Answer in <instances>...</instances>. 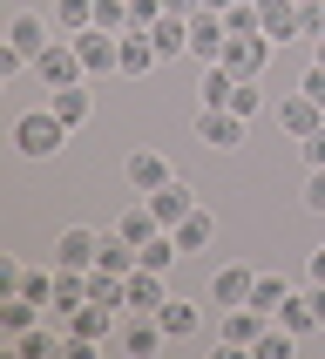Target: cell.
<instances>
[{
	"label": "cell",
	"mask_w": 325,
	"mask_h": 359,
	"mask_svg": "<svg viewBox=\"0 0 325 359\" xmlns=\"http://www.w3.org/2000/svg\"><path fill=\"white\" fill-rule=\"evenodd\" d=\"M68 136H75V129H68L55 109H27V116H14V149H20L27 163L61 156V149H68Z\"/></svg>",
	"instance_id": "obj_1"
},
{
	"label": "cell",
	"mask_w": 325,
	"mask_h": 359,
	"mask_svg": "<svg viewBox=\"0 0 325 359\" xmlns=\"http://www.w3.org/2000/svg\"><path fill=\"white\" fill-rule=\"evenodd\" d=\"M271 55H278V41H271V34H230V41H223V68H230L237 81H264Z\"/></svg>",
	"instance_id": "obj_2"
},
{
	"label": "cell",
	"mask_w": 325,
	"mask_h": 359,
	"mask_svg": "<svg viewBox=\"0 0 325 359\" xmlns=\"http://www.w3.org/2000/svg\"><path fill=\"white\" fill-rule=\"evenodd\" d=\"M34 75L48 81V88H75V81H88V68H81L75 41H68V34H55V41H48V48L34 55Z\"/></svg>",
	"instance_id": "obj_3"
},
{
	"label": "cell",
	"mask_w": 325,
	"mask_h": 359,
	"mask_svg": "<svg viewBox=\"0 0 325 359\" xmlns=\"http://www.w3.org/2000/svg\"><path fill=\"white\" fill-rule=\"evenodd\" d=\"M244 136H251V122L237 109H197V142L203 149H244Z\"/></svg>",
	"instance_id": "obj_4"
},
{
	"label": "cell",
	"mask_w": 325,
	"mask_h": 359,
	"mask_svg": "<svg viewBox=\"0 0 325 359\" xmlns=\"http://www.w3.org/2000/svg\"><path fill=\"white\" fill-rule=\"evenodd\" d=\"M264 332H271V312H258V305H230V312H223V353H251V346L264 339Z\"/></svg>",
	"instance_id": "obj_5"
},
{
	"label": "cell",
	"mask_w": 325,
	"mask_h": 359,
	"mask_svg": "<svg viewBox=\"0 0 325 359\" xmlns=\"http://www.w3.org/2000/svg\"><path fill=\"white\" fill-rule=\"evenodd\" d=\"M170 177H177V170H170V156H162V149H129V156H122V183H129L136 197L162 190Z\"/></svg>",
	"instance_id": "obj_6"
},
{
	"label": "cell",
	"mask_w": 325,
	"mask_h": 359,
	"mask_svg": "<svg viewBox=\"0 0 325 359\" xmlns=\"http://www.w3.org/2000/svg\"><path fill=\"white\" fill-rule=\"evenodd\" d=\"M223 41H230V27H223V14H210V7H197V14H190V61H197V68H210V61H223Z\"/></svg>",
	"instance_id": "obj_7"
},
{
	"label": "cell",
	"mask_w": 325,
	"mask_h": 359,
	"mask_svg": "<svg viewBox=\"0 0 325 359\" xmlns=\"http://www.w3.org/2000/svg\"><path fill=\"white\" fill-rule=\"evenodd\" d=\"M68 41H75V55H81V68H88V75H116L122 34H109V27H81V34H68Z\"/></svg>",
	"instance_id": "obj_8"
},
{
	"label": "cell",
	"mask_w": 325,
	"mask_h": 359,
	"mask_svg": "<svg viewBox=\"0 0 325 359\" xmlns=\"http://www.w3.org/2000/svg\"><path fill=\"white\" fill-rule=\"evenodd\" d=\"M95 251H102V231H88V224H68L55 238V264L61 271H95Z\"/></svg>",
	"instance_id": "obj_9"
},
{
	"label": "cell",
	"mask_w": 325,
	"mask_h": 359,
	"mask_svg": "<svg viewBox=\"0 0 325 359\" xmlns=\"http://www.w3.org/2000/svg\"><path fill=\"white\" fill-rule=\"evenodd\" d=\"M162 339H170V332H162L156 312H136L129 325H116V346H122L129 359H156V353H162Z\"/></svg>",
	"instance_id": "obj_10"
},
{
	"label": "cell",
	"mask_w": 325,
	"mask_h": 359,
	"mask_svg": "<svg viewBox=\"0 0 325 359\" xmlns=\"http://www.w3.org/2000/svg\"><path fill=\"white\" fill-rule=\"evenodd\" d=\"M271 116H278V129H284L291 142H305V136H312V129L325 122V109H319L312 95H305V88H291V95H284L278 109H271Z\"/></svg>",
	"instance_id": "obj_11"
},
{
	"label": "cell",
	"mask_w": 325,
	"mask_h": 359,
	"mask_svg": "<svg viewBox=\"0 0 325 359\" xmlns=\"http://www.w3.org/2000/svg\"><path fill=\"white\" fill-rule=\"evenodd\" d=\"M48 41H55V20H48V14H34V7H20V14L7 20V48H20L27 61H34Z\"/></svg>",
	"instance_id": "obj_12"
},
{
	"label": "cell",
	"mask_w": 325,
	"mask_h": 359,
	"mask_svg": "<svg viewBox=\"0 0 325 359\" xmlns=\"http://www.w3.org/2000/svg\"><path fill=\"white\" fill-rule=\"evenodd\" d=\"M149 210H156V224H162V231H177V224L197 210V190H190L183 177H170L162 190H149Z\"/></svg>",
	"instance_id": "obj_13"
},
{
	"label": "cell",
	"mask_w": 325,
	"mask_h": 359,
	"mask_svg": "<svg viewBox=\"0 0 325 359\" xmlns=\"http://www.w3.org/2000/svg\"><path fill=\"white\" fill-rule=\"evenodd\" d=\"M109 325H116V305H102V299H81L68 319H61V332L68 339H109Z\"/></svg>",
	"instance_id": "obj_14"
},
{
	"label": "cell",
	"mask_w": 325,
	"mask_h": 359,
	"mask_svg": "<svg viewBox=\"0 0 325 359\" xmlns=\"http://www.w3.org/2000/svg\"><path fill=\"white\" fill-rule=\"evenodd\" d=\"M251 285H258L251 264H217V271H210V299L230 312V305H251Z\"/></svg>",
	"instance_id": "obj_15"
},
{
	"label": "cell",
	"mask_w": 325,
	"mask_h": 359,
	"mask_svg": "<svg viewBox=\"0 0 325 359\" xmlns=\"http://www.w3.org/2000/svg\"><path fill=\"white\" fill-rule=\"evenodd\" d=\"M258 20H264V34L278 41V48L284 41H305L298 34V0H258Z\"/></svg>",
	"instance_id": "obj_16"
},
{
	"label": "cell",
	"mask_w": 325,
	"mask_h": 359,
	"mask_svg": "<svg viewBox=\"0 0 325 359\" xmlns=\"http://www.w3.org/2000/svg\"><path fill=\"white\" fill-rule=\"evenodd\" d=\"M156 41H149V34H122V55H116V75H129V81H142V75H149V68H156Z\"/></svg>",
	"instance_id": "obj_17"
},
{
	"label": "cell",
	"mask_w": 325,
	"mask_h": 359,
	"mask_svg": "<svg viewBox=\"0 0 325 359\" xmlns=\"http://www.w3.org/2000/svg\"><path fill=\"white\" fill-rule=\"evenodd\" d=\"M48 109H55L68 129H81V122L95 116V95H88V81H75V88H55V95H48Z\"/></svg>",
	"instance_id": "obj_18"
},
{
	"label": "cell",
	"mask_w": 325,
	"mask_h": 359,
	"mask_svg": "<svg viewBox=\"0 0 325 359\" xmlns=\"http://www.w3.org/2000/svg\"><path fill=\"white\" fill-rule=\"evenodd\" d=\"M156 319H162V332H170V339H190V332L203 325V305H197V299H162Z\"/></svg>",
	"instance_id": "obj_19"
},
{
	"label": "cell",
	"mask_w": 325,
	"mask_h": 359,
	"mask_svg": "<svg viewBox=\"0 0 325 359\" xmlns=\"http://www.w3.org/2000/svg\"><path fill=\"white\" fill-rule=\"evenodd\" d=\"M271 319H278L284 332H291V339H305V332H319V312H312V292H291V299H284L278 312H271Z\"/></svg>",
	"instance_id": "obj_20"
},
{
	"label": "cell",
	"mask_w": 325,
	"mask_h": 359,
	"mask_svg": "<svg viewBox=\"0 0 325 359\" xmlns=\"http://www.w3.org/2000/svg\"><path fill=\"white\" fill-rule=\"evenodd\" d=\"M149 41H156V55H162V61L190 55V20H183V14H162L156 27H149Z\"/></svg>",
	"instance_id": "obj_21"
},
{
	"label": "cell",
	"mask_w": 325,
	"mask_h": 359,
	"mask_svg": "<svg viewBox=\"0 0 325 359\" xmlns=\"http://www.w3.org/2000/svg\"><path fill=\"white\" fill-rule=\"evenodd\" d=\"M122 285H129V312H156V305L170 299V292H162V271H142V264H136Z\"/></svg>",
	"instance_id": "obj_22"
},
{
	"label": "cell",
	"mask_w": 325,
	"mask_h": 359,
	"mask_svg": "<svg viewBox=\"0 0 325 359\" xmlns=\"http://www.w3.org/2000/svg\"><path fill=\"white\" fill-rule=\"evenodd\" d=\"M230 88H237V75H230L223 61H210L203 81H197V102H203V109H230Z\"/></svg>",
	"instance_id": "obj_23"
},
{
	"label": "cell",
	"mask_w": 325,
	"mask_h": 359,
	"mask_svg": "<svg viewBox=\"0 0 325 359\" xmlns=\"http://www.w3.org/2000/svg\"><path fill=\"white\" fill-rule=\"evenodd\" d=\"M177 244H183V251H210V244H217V217H210V210L197 203V210L177 224Z\"/></svg>",
	"instance_id": "obj_24"
},
{
	"label": "cell",
	"mask_w": 325,
	"mask_h": 359,
	"mask_svg": "<svg viewBox=\"0 0 325 359\" xmlns=\"http://www.w3.org/2000/svg\"><path fill=\"white\" fill-rule=\"evenodd\" d=\"M7 346H14L20 359H48V353H61V332L55 325H27V332H14Z\"/></svg>",
	"instance_id": "obj_25"
},
{
	"label": "cell",
	"mask_w": 325,
	"mask_h": 359,
	"mask_svg": "<svg viewBox=\"0 0 325 359\" xmlns=\"http://www.w3.org/2000/svg\"><path fill=\"white\" fill-rule=\"evenodd\" d=\"M34 319H41L34 299H20V292H7V299H0V332H7V339H14V332H27Z\"/></svg>",
	"instance_id": "obj_26"
},
{
	"label": "cell",
	"mask_w": 325,
	"mask_h": 359,
	"mask_svg": "<svg viewBox=\"0 0 325 359\" xmlns=\"http://www.w3.org/2000/svg\"><path fill=\"white\" fill-rule=\"evenodd\" d=\"M81 299H88V271H61V264H55V312L68 319Z\"/></svg>",
	"instance_id": "obj_27"
},
{
	"label": "cell",
	"mask_w": 325,
	"mask_h": 359,
	"mask_svg": "<svg viewBox=\"0 0 325 359\" xmlns=\"http://www.w3.org/2000/svg\"><path fill=\"white\" fill-rule=\"evenodd\" d=\"M284 299H291V278H284V271H258V285H251V305H258V312H278Z\"/></svg>",
	"instance_id": "obj_28"
},
{
	"label": "cell",
	"mask_w": 325,
	"mask_h": 359,
	"mask_svg": "<svg viewBox=\"0 0 325 359\" xmlns=\"http://www.w3.org/2000/svg\"><path fill=\"white\" fill-rule=\"evenodd\" d=\"M183 258V244H177V231H156V238L142 244V271H170V264Z\"/></svg>",
	"instance_id": "obj_29"
},
{
	"label": "cell",
	"mask_w": 325,
	"mask_h": 359,
	"mask_svg": "<svg viewBox=\"0 0 325 359\" xmlns=\"http://www.w3.org/2000/svg\"><path fill=\"white\" fill-rule=\"evenodd\" d=\"M55 27H61V34L95 27V0H55Z\"/></svg>",
	"instance_id": "obj_30"
},
{
	"label": "cell",
	"mask_w": 325,
	"mask_h": 359,
	"mask_svg": "<svg viewBox=\"0 0 325 359\" xmlns=\"http://www.w3.org/2000/svg\"><path fill=\"white\" fill-rule=\"evenodd\" d=\"M264 102H271V95H264L258 81H237V88H230V109H237L244 122H258V116H264Z\"/></svg>",
	"instance_id": "obj_31"
},
{
	"label": "cell",
	"mask_w": 325,
	"mask_h": 359,
	"mask_svg": "<svg viewBox=\"0 0 325 359\" xmlns=\"http://www.w3.org/2000/svg\"><path fill=\"white\" fill-rule=\"evenodd\" d=\"M20 299H34L41 312H55V271H27L20 278Z\"/></svg>",
	"instance_id": "obj_32"
},
{
	"label": "cell",
	"mask_w": 325,
	"mask_h": 359,
	"mask_svg": "<svg viewBox=\"0 0 325 359\" xmlns=\"http://www.w3.org/2000/svg\"><path fill=\"white\" fill-rule=\"evenodd\" d=\"M223 27H230V34H264V20H258V0H237V7L223 14Z\"/></svg>",
	"instance_id": "obj_33"
},
{
	"label": "cell",
	"mask_w": 325,
	"mask_h": 359,
	"mask_svg": "<svg viewBox=\"0 0 325 359\" xmlns=\"http://www.w3.org/2000/svg\"><path fill=\"white\" fill-rule=\"evenodd\" d=\"M95 27H109V34H129V0H95Z\"/></svg>",
	"instance_id": "obj_34"
},
{
	"label": "cell",
	"mask_w": 325,
	"mask_h": 359,
	"mask_svg": "<svg viewBox=\"0 0 325 359\" xmlns=\"http://www.w3.org/2000/svg\"><path fill=\"white\" fill-rule=\"evenodd\" d=\"M162 20V0H129V34H149Z\"/></svg>",
	"instance_id": "obj_35"
},
{
	"label": "cell",
	"mask_w": 325,
	"mask_h": 359,
	"mask_svg": "<svg viewBox=\"0 0 325 359\" xmlns=\"http://www.w3.org/2000/svg\"><path fill=\"white\" fill-rule=\"evenodd\" d=\"M298 34H305V41L325 34V0H298Z\"/></svg>",
	"instance_id": "obj_36"
},
{
	"label": "cell",
	"mask_w": 325,
	"mask_h": 359,
	"mask_svg": "<svg viewBox=\"0 0 325 359\" xmlns=\"http://www.w3.org/2000/svg\"><path fill=\"white\" fill-rule=\"evenodd\" d=\"M305 210H312V217H325V170H312V177H305Z\"/></svg>",
	"instance_id": "obj_37"
},
{
	"label": "cell",
	"mask_w": 325,
	"mask_h": 359,
	"mask_svg": "<svg viewBox=\"0 0 325 359\" xmlns=\"http://www.w3.org/2000/svg\"><path fill=\"white\" fill-rule=\"evenodd\" d=\"M298 149H305V170H325V122H319V129H312V136L298 142Z\"/></svg>",
	"instance_id": "obj_38"
},
{
	"label": "cell",
	"mask_w": 325,
	"mask_h": 359,
	"mask_svg": "<svg viewBox=\"0 0 325 359\" xmlns=\"http://www.w3.org/2000/svg\"><path fill=\"white\" fill-rule=\"evenodd\" d=\"M20 68H34V61L20 55V48H0V81H14V75H20Z\"/></svg>",
	"instance_id": "obj_39"
},
{
	"label": "cell",
	"mask_w": 325,
	"mask_h": 359,
	"mask_svg": "<svg viewBox=\"0 0 325 359\" xmlns=\"http://www.w3.org/2000/svg\"><path fill=\"white\" fill-rule=\"evenodd\" d=\"M298 88H305V95H312V102H319V109H325V68H319V61L305 68V81H298Z\"/></svg>",
	"instance_id": "obj_40"
},
{
	"label": "cell",
	"mask_w": 325,
	"mask_h": 359,
	"mask_svg": "<svg viewBox=\"0 0 325 359\" xmlns=\"http://www.w3.org/2000/svg\"><path fill=\"white\" fill-rule=\"evenodd\" d=\"M305 278H312V285H325V244L312 251V258H305Z\"/></svg>",
	"instance_id": "obj_41"
},
{
	"label": "cell",
	"mask_w": 325,
	"mask_h": 359,
	"mask_svg": "<svg viewBox=\"0 0 325 359\" xmlns=\"http://www.w3.org/2000/svg\"><path fill=\"white\" fill-rule=\"evenodd\" d=\"M197 7H203V0H162V14H183V20L197 14Z\"/></svg>",
	"instance_id": "obj_42"
},
{
	"label": "cell",
	"mask_w": 325,
	"mask_h": 359,
	"mask_svg": "<svg viewBox=\"0 0 325 359\" xmlns=\"http://www.w3.org/2000/svg\"><path fill=\"white\" fill-rule=\"evenodd\" d=\"M312 292V312H319V325H325V285H305Z\"/></svg>",
	"instance_id": "obj_43"
},
{
	"label": "cell",
	"mask_w": 325,
	"mask_h": 359,
	"mask_svg": "<svg viewBox=\"0 0 325 359\" xmlns=\"http://www.w3.org/2000/svg\"><path fill=\"white\" fill-rule=\"evenodd\" d=\"M203 7H210V14H230V7H237V0H203Z\"/></svg>",
	"instance_id": "obj_44"
},
{
	"label": "cell",
	"mask_w": 325,
	"mask_h": 359,
	"mask_svg": "<svg viewBox=\"0 0 325 359\" xmlns=\"http://www.w3.org/2000/svg\"><path fill=\"white\" fill-rule=\"evenodd\" d=\"M312 61H319V68H325V34H319V41H312Z\"/></svg>",
	"instance_id": "obj_45"
}]
</instances>
